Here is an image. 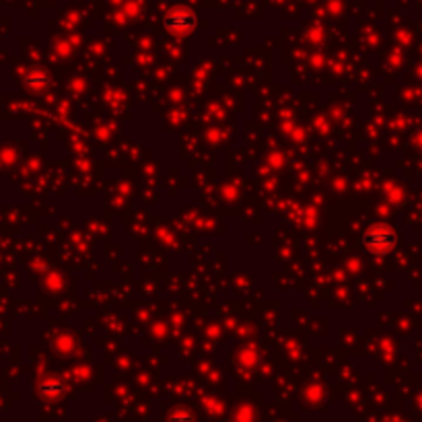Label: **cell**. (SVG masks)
I'll use <instances>...</instances> for the list:
<instances>
[{
    "label": "cell",
    "mask_w": 422,
    "mask_h": 422,
    "mask_svg": "<svg viewBox=\"0 0 422 422\" xmlns=\"http://www.w3.org/2000/svg\"><path fill=\"white\" fill-rule=\"evenodd\" d=\"M171 422H194V416H192L188 410H177V412L171 416Z\"/></svg>",
    "instance_id": "obj_4"
},
{
    "label": "cell",
    "mask_w": 422,
    "mask_h": 422,
    "mask_svg": "<svg viewBox=\"0 0 422 422\" xmlns=\"http://www.w3.org/2000/svg\"><path fill=\"white\" fill-rule=\"evenodd\" d=\"M363 243L373 256H385L396 245V233L388 225H373L365 231Z\"/></svg>",
    "instance_id": "obj_1"
},
{
    "label": "cell",
    "mask_w": 422,
    "mask_h": 422,
    "mask_svg": "<svg viewBox=\"0 0 422 422\" xmlns=\"http://www.w3.org/2000/svg\"><path fill=\"white\" fill-rule=\"evenodd\" d=\"M165 27L173 33H190L196 27V14L185 6L171 8L165 14Z\"/></svg>",
    "instance_id": "obj_2"
},
{
    "label": "cell",
    "mask_w": 422,
    "mask_h": 422,
    "mask_svg": "<svg viewBox=\"0 0 422 422\" xmlns=\"http://www.w3.org/2000/svg\"><path fill=\"white\" fill-rule=\"evenodd\" d=\"M41 392H43V396H58V394L62 392V383L52 381V383L43 385V388H41Z\"/></svg>",
    "instance_id": "obj_3"
}]
</instances>
